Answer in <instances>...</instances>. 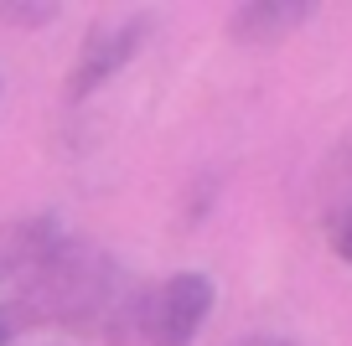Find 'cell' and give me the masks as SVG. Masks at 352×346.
Returning <instances> with one entry per match:
<instances>
[{
  "mask_svg": "<svg viewBox=\"0 0 352 346\" xmlns=\"http://www.w3.org/2000/svg\"><path fill=\"white\" fill-rule=\"evenodd\" d=\"M212 305H218L212 274H202V269L166 274L155 290H145L140 341L145 346H192L202 336V325L212 321Z\"/></svg>",
  "mask_w": 352,
  "mask_h": 346,
  "instance_id": "1",
  "label": "cell"
},
{
  "mask_svg": "<svg viewBox=\"0 0 352 346\" xmlns=\"http://www.w3.org/2000/svg\"><path fill=\"white\" fill-rule=\"evenodd\" d=\"M151 32H155L151 11H130V16H114V21H99L83 36V47H78V62L67 67V98L78 104V98L99 93L104 83H114V78L140 57V47H145Z\"/></svg>",
  "mask_w": 352,
  "mask_h": 346,
  "instance_id": "2",
  "label": "cell"
},
{
  "mask_svg": "<svg viewBox=\"0 0 352 346\" xmlns=\"http://www.w3.org/2000/svg\"><path fill=\"white\" fill-rule=\"evenodd\" d=\"M311 16H316L311 0H249L228 16V36L239 47H275L290 32H300Z\"/></svg>",
  "mask_w": 352,
  "mask_h": 346,
  "instance_id": "3",
  "label": "cell"
},
{
  "mask_svg": "<svg viewBox=\"0 0 352 346\" xmlns=\"http://www.w3.org/2000/svg\"><path fill=\"white\" fill-rule=\"evenodd\" d=\"M63 16L57 0H0V26H16V32H42Z\"/></svg>",
  "mask_w": 352,
  "mask_h": 346,
  "instance_id": "4",
  "label": "cell"
},
{
  "mask_svg": "<svg viewBox=\"0 0 352 346\" xmlns=\"http://www.w3.org/2000/svg\"><path fill=\"white\" fill-rule=\"evenodd\" d=\"M331 253H337V259L352 269V207L337 217V227H331Z\"/></svg>",
  "mask_w": 352,
  "mask_h": 346,
  "instance_id": "5",
  "label": "cell"
},
{
  "mask_svg": "<svg viewBox=\"0 0 352 346\" xmlns=\"http://www.w3.org/2000/svg\"><path fill=\"white\" fill-rule=\"evenodd\" d=\"M16 336H26V325H21V315H16L11 300H0V346H11Z\"/></svg>",
  "mask_w": 352,
  "mask_h": 346,
  "instance_id": "6",
  "label": "cell"
},
{
  "mask_svg": "<svg viewBox=\"0 0 352 346\" xmlns=\"http://www.w3.org/2000/svg\"><path fill=\"white\" fill-rule=\"evenodd\" d=\"M239 346H300L296 336H249V341H239Z\"/></svg>",
  "mask_w": 352,
  "mask_h": 346,
  "instance_id": "7",
  "label": "cell"
},
{
  "mask_svg": "<svg viewBox=\"0 0 352 346\" xmlns=\"http://www.w3.org/2000/svg\"><path fill=\"white\" fill-rule=\"evenodd\" d=\"M47 346H67V341H47Z\"/></svg>",
  "mask_w": 352,
  "mask_h": 346,
  "instance_id": "8",
  "label": "cell"
}]
</instances>
